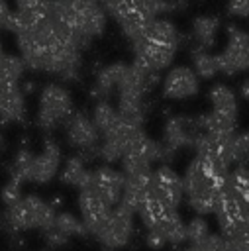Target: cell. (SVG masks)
<instances>
[{"label": "cell", "instance_id": "19", "mask_svg": "<svg viewBox=\"0 0 249 251\" xmlns=\"http://www.w3.org/2000/svg\"><path fill=\"white\" fill-rule=\"evenodd\" d=\"M192 67H194L196 75H198V76H202V78H212L214 75H218V73H220L216 55H210L206 49H200V47L194 51Z\"/></svg>", "mask_w": 249, "mask_h": 251}, {"label": "cell", "instance_id": "26", "mask_svg": "<svg viewBox=\"0 0 249 251\" xmlns=\"http://www.w3.org/2000/svg\"><path fill=\"white\" fill-rule=\"evenodd\" d=\"M145 243H147L149 249H163V247L167 245V239H165L157 229H147Z\"/></svg>", "mask_w": 249, "mask_h": 251}, {"label": "cell", "instance_id": "27", "mask_svg": "<svg viewBox=\"0 0 249 251\" xmlns=\"http://www.w3.org/2000/svg\"><path fill=\"white\" fill-rule=\"evenodd\" d=\"M2 151H4V137L0 135V153H2Z\"/></svg>", "mask_w": 249, "mask_h": 251}, {"label": "cell", "instance_id": "22", "mask_svg": "<svg viewBox=\"0 0 249 251\" xmlns=\"http://www.w3.org/2000/svg\"><path fill=\"white\" fill-rule=\"evenodd\" d=\"M210 231H208V222L198 214L196 218H192L188 224H186V241L192 245V243H198L202 241L204 237H208Z\"/></svg>", "mask_w": 249, "mask_h": 251}, {"label": "cell", "instance_id": "30", "mask_svg": "<svg viewBox=\"0 0 249 251\" xmlns=\"http://www.w3.org/2000/svg\"><path fill=\"white\" fill-rule=\"evenodd\" d=\"M106 251H112V249H106Z\"/></svg>", "mask_w": 249, "mask_h": 251}, {"label": "cell", "instance_id": "12", "mask_svg": "<svg viewBox=\"0 0 249 251\" xmlns=\"http://www.w3.org/2000/svg\"><path fill=\"white\" fill-rule=\"evenodd\" d=\"M127 67H129V65H127V63H122V61L104 67V69L98 73V76H96V90H94V92H96L100 98H110V94H112L114 90H118V84L122 82V78H124Z\"/></svg>", "mask_w": 249, "mask_h": 251}, {"label": "cell", "instance_id": "4", "mask_svg": "<svg viewBox=\"0 0 249 251\" xmlns=\"http://www.w3.org/2000/svg\"><path fill=\"white\" fill-rule=\"evenodd\" d=\"M149 196L155 198L161 206H165L167 210H176L178 204L182 202L184 196V184L182 178L176 175V171H173L167 163L159 165L157 169H153V178H151V190Z\"/></svg>", "mask_w": 249, "mask_h": 251}, {"label": "cell", "instance_id": "2", "mask_svg": "<svg viewBox=\"0 0 249 251\" xmlns=\"http://www.w3.org/2000/svg\"><path fill=\"white\" fill-rule=\"evenodd\" d=\"M73 116V96L61 84H45L39 92L37 126L43 131H53L61 124H67Z\"/></svg>", "mask_w": 249, "mask_h": 251}, {"label": "cell", "instance_id": "16", "mask_svg": "<svg viewBox=\"0 0 249 251\" xmlns=\"http://www.w3.org/2000/svg\"><path fill=\"white\" fill-rule=\"evenodd\" d=\"M220 27V20L214 16H200L192 24V39L200 49H206L214 43Z\"/></svg>", "mask_w": 249, "mask_h": 251}, {"label": "cell", "instance_id": "15", "mask_svg": "<svg viewBox=\"0 0 249 251\" xmlns=\"http://www.w3.org/2000/svg\"><path fill=\"white\" fill-rule=\"evenodd\" d=\"M92 120H94L96 127L100 129V133L106 135V133H110V131L120 124L122 116H120V110L114 108V106L108 102V98H100V100L96 102L94 110H92Z\"/></svg>", "mask_w": 249, "mask_h": 251}, {"label": "cell", "instance_id": "23", "mask_svg": "<svg viewBox=\"0 0 249 251\" xmlns=\"http://www.w3.org/2000/svg\"><path fill=\"white\" fill-rule=\"evenodd\" d=\"M0 198H2V202H4V206H6V208H8V206H12V204H16V202L22 198V180H18V178L10 176V180L2 186Z\"/></svg>", "mask_w": 249, "mask_h": 251}, {"label": "cell", "instance_id": "8", "mask_svg": "<svg viewBox=\"0 0 249 251\" xmlns=\"http://www.w3.org/2000/svg\"><path fill=\"white\" fill-rule=\"evenodd\" d=\"M67 141L71 147L86 151L100 145L102 133L96 127L92 116H86L84 112H73V116L67 122Z\"/></svg>", "mask_w": 249, "mask_h": 251}, {"label": "cell", "instance_id": "24", "mask_svg": "<svg viewBox=\"0 0 249 251\" xmlns=\"http://www.w3.org/2000/svg\"><path fill=\"white\" fill-rule=\"evenodd\" d=\"M133 4L147 18H157V14L167 8V2L165 0H133Z\"/></svg>", "mask_w": 249, "mask_h": 251}, {"label": "cell", "instance_id": "29", "mask_svg": "<svg viewBox=\"0 0 249 251\" xmlns=\"http://www.w3.org/2000/svg\"><path fill=\"white\" fill-rule=\"evenodd\" d=\"M41 251H49V249H41Z\"/></svg>", "mask_w": 249, "mask_h": 251}, {"label": "cell", "instance_id": "14", "mask_svg": "<svg viewBox=\"0 0 249 251\" xmlns=\"http://www.w3.org/2000/svg\"><path fill=\"white\" fill-rule=\"evenodd\" d=\"M88 176H90V169H86V161L80 155H73L65 161V167L61 171V182L80 188L86 184Z\"/></svg>", "mask_w": 249, "mask_h": 251}, {"label": "cell", "instance_id": "13", "mask_svg": "<svg viewBox=\"0 0 249 251\" xmlns=\"http://www.w3.org/2000/svg\"><path fill=\"white\" fill-rule=\"evenodd\" d=\"M147 39L155 41V43H163V45H171L176 47L180 41V33L174 27L173 22L169 20H161V18H153L147 25Z\"/></svg>", "mask_w": 249, "mask_h": 251}, {"label": "cell", "instance_id": "5", "mask_svg": "<svg viewBox=\"0 0 249 251\" xmlns=\"http://www.w3.org/2000/svg\"><path fill=\"white\" fill-rule=\"evenodd\" d=\"M86 184L114 208L122 200L124 186H125V175H124V171H118L110 165H100L90 171Z\"/></svg>", "mask_w": 249, "mask_h": 251}, {"label": "cell", "instance_id": "3", "mask_svg": "<svg viewBox=\"0 0 249 251\" xmlns=\"http://www.w3.org/2000/svg\"><path fill=\"white\" fill-rule=\"evenodd\" d=\"M133 216H135V210H131L129 206L118 202L108 220L104 222L102 229L98 231L96 239L106 245L108 249H120V247H125L133 235Z\"/></svg>", "mask_w": 249, "mask_h": 251}, {"label": "cell", "instance_id": "9", "mask_svg": "<svg viewBox=\"0 0 249 251\" xmlns=\"http://www.w3.org/2000/svg\"><path fill=\"white\" fill-rule=\"evenodd\" d=\"M61 169V149L53 139H45L41 151L31 159L29 167V182L35 184H47L57 176Z\"/></svg>", "mask_w": 249, "mask_h": 251}, {"label": "cell", "instance_id": "7", "mask_svg": "<svg viewBox=\"0 0 249 251\" xmlns=\"http://www.w3.org/2000/svg\"><path fill=\"white\" fill-rule=\"evenodd\" d=\"M78 210H80V218L88 229V235H98V231L102 229L104 222L108 220L112 206L102 200L98 196V192H94L88 184L78 188Z\"/></svg>", "mask_w": 249, "mask_h": 251}, {"label": "cell", "instance_id": "17", "mask_svg": "<svg viewBox=\"0 0 249 251\" xmlns=\"http://www.w3.org/2000/svg\"><path fill=\"white\" fill-rule=\"evenodd\" d=\"M27 69L25 61L18 55H0V84H18Z\"/></svg>", "mask_w": 249, "mask_h": 251}, {"label": "cell", "instance_id": "10", "mask_svg": "<svg viewBox=\"0 0 249 251\" xmlns=\"http://www.w3.org/2000/svg\"><path fill=\"white\" fill-rule=\"evenodd\" d=\"M198 75L194 69L190 67H174L171 69L163 82H161V90L163 96L169 100H184L190 98L198 92Z\"/></svg>", "mask_w": 249, "mask_h": 251}, {"label": "cell", "instance_id": "20", "mask_svg": "<svg viewBox=\"0 0 249 251\" xmlns=\"http://www.w3.org/2000/svg\"><path fill=\"white\" fill-rule=\"evenodd\" d=\"M210 102L214 110L222 112H235V96L233 90L225 84H214L210 90Z\"/></svg>", "mask_w": 249, "mask_h": 251}, {"label": "cell", "instance_id": "18", "mask_svg": "<svg viewBox=\"0 0 249 251\" xmlns=\"http://www.w3.org/2000/svg\"><path fill=\"white\" fill-rule=\"evenodd\" d=\"M53 227H57L67 237H86L88 235V229H86L82 218H76L73 212H57Z\"/></svg>", "mask_w": 249, "mask_h": 251}, {"label": "cell", "instance_id": "21", "mask_svg": "<svg viewBox=\"0 0 249 251\" xmlns=\"http://www.w3.org/2000/svg\"><path fill=\"white\" fill-rule=\"evenodd\" d=\"M31 159H33V153L27 147H20V151L16 153V159L12 163V176L18 178V180H22V182L29 180Z\"/></svg>", "mask_w": 249, "mask_h": 251}, {"label": "cell", "instance_id": "1", "mask_svg": "<svg viewBox=\"0 0 249 251\" xmlns=\"http://www.w3.org/2000/svg\"><path fill=\"white\" fill-rule=\"evenodd\" d=\"M57 210L51 206V202L43 200L37 194L22 196L16 204L8 206L4 212V224L8 229L24 231V229H49L55 224Z\"/></svg>", "mask_w": 249, "mask_h": 251}, {"label": "cell", "instance_id": "28", "mask_svg": "<svg viewBox=\"0 0 249 251\" xmlns=\"http://www.w3.org/2000/svg\"><path fill=\"white\" fill-rule=\"evenodd\" d=\"M186 251H192V247H188V249H186Z\"/></svg>", "mask_w": 249, "mask_h": 251}, {"label": "cell", "instance_id": "11", "mask_svg": "<svg viewBox=\"0 0 249 251\" xmlns=\"http://www.w3.org/2000/svg\"><path fill=\"white\" fill-rule=\"evenodd\" d=\"M25 118V96L18 84H0V120L22 122Z\"/></svg>", "mask_w": 249, "mask_h": 251}, {"label": "cell", "instance_id": "6", "mask_svg": "<svg viewBox=\"0 0 249 251\" xmlns=\"http://www.w3.org/2000/svg\"><path fill=\"white\" fill-rule=\"evenodd\" d=\"M216 59L218 69L224 75H237L249 69V35L229 27V41Z\"/></svg>", "mask_w": 249, "mask_h": 251}, {"label": "cell", "instance_id": "25", "mask_svg": "<svg viewBox=\"0 0 249 251\" xmlns=\"http://www.w3.org/2000/svg\"><path fill=\"white\" fill-rule=\"evenodd\" d=\"M43 237H45V243L51 247V249H57V247H65L67 243H69V239L71 237H67L65 233H61L57 227H49V229H45L43 231Z\"/></svg>", "mask_w": 249, "mask_h": 251}]
</instances>
